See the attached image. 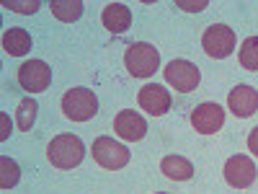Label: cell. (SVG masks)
Returning a JSON list of instances; mask_svg holds the SVG:
<instances>
[{
  "label": "cell",
  "mask_w": 258,
  "mask_h": 194,
  "mask_svg": "<svg viewBox=\"0 0 258 194\" xmlns=\"http://www.w3.org/2000/svg\"><path fill=\"white\" fill-rule=\"evenodd\" d=\"M3 8L16 11V13H34V11L39 8V3H36V0H31V3H18V0H6Z\"/></svg>",
  "instance_id": "obj_20"
},
{
  "label": "cell",
  "mask_w": 258,
  "mask_h": 194,
  "mask_svg": "<svg viewBox=\"0 0 258 194\" xmlns=\"http://www.w3.org/2000/svg\"><path fill=\"white\" fill-rule=\"evenodd\" d=\"M235 31L227 26V24H212L207 26L204 36H202V47L209 57L214 60H225L235 52Z\"/></svg>",
  "instance_id": "obj_5"
},
{
  "label": "cell",
  "mask_w": 258,
  "mask_h": 194,
  "mask_svg": "<svg viewBox=\"0 0 258 194\" xmlns=\"http://www.w3.org/2000/svg\"><path fill=\"white\" fill-rule=\"evenodd\" d=\"M49 11L54 18L64 21V24H70V21H78L85 11V6L80 3V0H52L49 3Z\"/></svg>",
  "instance_id": "obj_16"
},
{
  "label": "cell",
  "mask_w": 258,
  "mask_h": 194,
  "mask_svg": "<svg viewBox=\"0 0 258 194\" xmlns=\"http://www.w3.org/2000/svg\"><path fill=\"white\" fill-rule=\"evenodd\" d=\"M160 171L168 176V179H173V181H188L194 176V163L183 156H165L160 161Z\"/></svg>",
  "instance_id": "obj_14"
},
{
  "label": "cell",
  "mask_w": 258,
  "mask_h": 194,
  "mask_svg": "<svg viewBox=\"0 0 258 194\" xmlns=\"http://www.w3.org/2000/svg\"><path fill=\"white\" fill-rule=\"evenodd\" d=\"M248 150L258 158V127H253V129H250V135H248Z\"/></svg>",
  "instance_id": "obj_22"
},
{
  "label": "cell",
  "mask_w": 258,
  "mask_h": 194,
  "mask_svg": "<svg viewBox=\"0 0 258 194\" xmlns=\"http://www.w3.org/2000/svg\"><path fill=\"white\" fill-rule=\"evenodd\" d=\"M98 112V99L91 88H70L62 96V114L73 122H88Z\"/></svg>",
  "instance_id": "obj_3"
},
{
  "label": "cell",
  "mask_w": 258,
  "mask_h": 194,
  "mask_svg": "<svg viewBox=\"0 0 258 194\" xmlns=\"http://www.w3.org/2000/svg\"><path fill=\"white\" fill-rule=\"evenodd\" d=\"M227 106H230V112L235 117L248 119V117H253L258 112V91L253 88V85H248V83H238L230 91V96H227Z\"/></svg>",
  "instance_id": "obj_10"
},
{
  "label": "cell",
  "mask_w": 258,
  "mask_h": 194,
  "mask_svg": "<svg viewBox=\"0 0 258 194\" xmlns=\"http://www.w3.org/2000/svg\"><path fill=\"white\" fill-rule=\"evenodd\" d=\"M91 156L101 168H109V171H119L129 163V150L126 145L116 142L114 137H96L93 148H91Z\"/></svg>",
  "instance_id": "obj_4"
},
{
  "label": "cell",
  "mask_w": 258,
  "mask_h": 194,
  "mask_svg": "<svg viewBox=\"0 0 258 194\" xmlns=\"http://www.w3.org/2000/svg\"><path fill=\"white\" fill-rule=\"evenodd\" d=\"M222 174H225V181H227L230 186H235V189H248V186L255 181L258 171H255V163H253L248 156H240V153H238V156L227 158Z\"/></svg>",
  "instance_id": "obj_8"
},
{
  "label": "cell",
  "mask_w": 258,
  "mask_h": 194,
  "mask_svg": "<svg viewBox=\"0 0 258 194\" xmlns=\"http://www.w3.org/2000/svg\"><path fill=\"white\" fill-rule=\"evenodd\" d=\"M52 83V68L44 60H29L18 68V85L29 93L47 91Z\"/></svg>",
  "instance_id": "obj_7"
},
{
  "label": "cell",
  "mask_w": 258,
  "mask_h": 194,
  "mask_svg": "<svg viewBox=\"0 0 258 194\" xmlns=\"http://www.w3.org/2000/svg\"><path fill=\"white\" fill-rule=\"evenodd\" d=\"M114 132H116L121 140H126V142H137V140H142L145 132H147V122H145V117H142L140 112L121 109V112L116 114V119H114Z\"/></svg>",
  "instance_id": "obj_12"
},
{
  "label": "cell",
  "mask_w": 258,
  "mask_h": 194,
  "mask_svg": "<svg viewBox=\"0 0 258 194\" xmlns=\"http://www.w3.org/2000/svg\"><path fill=\"white\" fill-rule=\"evenodd\" d=\"M3 50L6 55L11 57H24L29 50H31V36L26 29H21V26H13L3 34Z\"/></svg>",
  "instance_id": "obj_15"
},
{
  "label": "cell",
  "mask_w": 258,
  "mask_h": 194,
  "mask_svg": "<svg viewBox=\"0 0 258 194\" xmlns=\"http://www.w3.org/2000/svg\"><path fill=\"white\" fill-rule=\"evenodd\" d=\"M163 75H165V83L170 85V88H176V91H181V93L197 91V85H199V80H202L199 68H197L194 62H188V60H173V62H168L165 70H163Z\"/></svg>",
  "instance_id": "obj_6"
},
{
  "label": "cell",
  "mask_w": 258,
  "mask_h": 194,
  "mask_svg": "<svg viewBox=\"0 0 258 194\" xmlns=\"http://www.w3.org/2000/svg\"><path fill=\"white\" fill-rule=\"evenodd\" d=\"M158 194H168V191H158Z\"/></svg>",
  "instance_id": "obj_24"
},
{
  "label": "cell",
  "mask_w": 258,
  "mask_h": 194,
  "mask_svg": "<svg viewBox=\"0 0 258 194\" xmlns=\"http://www.w3.org/2000/svg\"><path fill=\"white\" fill-rule=\"evenodd\" d=\"M47 158L54 168H75L85 158V145L78 135H57L47 145Z\"/></svg>",
  "instance_id": "obj_1"
},
{
  "label": "cell",
  "mask_w": 258,
  "mask_h": 194,
  "mask_svg": "<svg viewBox=\"0 0 258 194\" xmlns=\"http://www.w3.org/2000/svg\"><path fill=\"white\" fill-rule=\"evenodd\" d=\"M36 112H39V104L31 96L29 99H21L18 101V109H16V124H18V129L29 132V129L34 127V122H36Z\"/></svg>",
  "instance_id": "obj_17"
},
{
  "label": "cell",
  "mask_w": 258,
  "mask_h": 194,
  "mask_svg": "<svg viewBox=\"0 0 258 194\" xmlns=\"http://www.w3.org/2000/svg\"><path fill=\"white\" fill-rule=\"evenodd\" d=\"M170 101L173 99H170V93L165 91V85H158V83L142 85L140 93H137V104L153 117H163L170 109Z\"/></svg>",
  "instance_id": "obj_11"
},
{
  "label": "cell",
  "mask_w": 258,
  "mask_h": 194,
  "mask_svg": "<svg viewBox=\"0 0 258 194\" xmlns=\"http://www.w3.org/2000/svg\"><path fill=\"white\" fill-rule=\"evenodd\" d=\"M11 127H8V114H3V132H0V140H8Z\"/></svg>",
  "instance_id": "obj_23"
},
{
  "label": "cell",
  "mask_w": 258,
  "mask_h": 194,
  "mask_svg": "<svg viewBox=\"0 0 258 194\" xmlns=\"http://www.w3.org/2000/svg\"><path fill=\"white\" fill-rule=\"evenodd\" d=\"M176 8H183L188 13H199L207 8V0H199V3H183V0H176Z\"/></svg>",
  "instance_id": "obj_21"
},
{
  "label": "cell",
  "mask_w": 258,
  "mask_h": 194,
  "mask_svg": "<svg viewBox=\"0 0 258 194\" xmlns=\"http://www.w3.org/2000/svg\"><path fill=\"white\" fill-rule=\"evenodd\" d=\"M240 65L250 73H258V36H248L240 44Z\"/></svg>",
  "instance_id": "obj_18"
},
{
  "label": "cell",
  "mask_w": 258,
  "mask_h": 194,
  "mask_svg": "<svg viewBox=\"0 0 258 194\" xmlns=\"http://www.w3.org/2000/svg\"><path fill=\"white\" fill-rule=\"evenodd\" d=\"M222 124H225V109L214 101L199 104L197 109L191 112V127L197 129L199 135H214Z\"/></svg>",
  "instance_id": "obj_9"
},
{
  "label": "cell",
  "mask_w": 258,
  "mask_h": 194,
  "mask_svg": "<svg viewBox=\"0 0 258 194\" xmlns=\"http://www.w3.org/2000/svg\"><path fill=\"white\" fill-rule=\"evenodd\" d=\"M101 24L111 34H124L129 29V24H132V11L124 3H109L101 13Z\"/></svg>",
  "instance_id": "obj_13"
},
{
  "label": "cell",
  "mask_w": 258,
  "mask_h": 194,
  "mask_svg": "<svg viewBox=\"0 0 258 194\" xmlns=\"http://www.w3.org/2000/svg\"><path fill=\"white\" fill-rule=\"evenodd\" d=\"M0 186L3 189H13L16 184H18V179H21V168H18V163L16 161H11V158H0Z\"/></svg>",
  "instance_id": "obj_19"
},
{
  "label": "cell",
  "mask_w": 258,
  "mask_h": 194,
  "mask_svg": "<svg viewBox=\"0 0 258 194\" xmlns=\"http://www.w3.org/2000/svg\"><path fill=\"white\" fill-rule=\"evenodd\" d=\"M124 65H126L129 75L150 78L160 68V52L153 44H147V41H135V44H129L126 52H124Z\"/></svg>",
  "instance_id": "obj_2"
}]
</instances>
